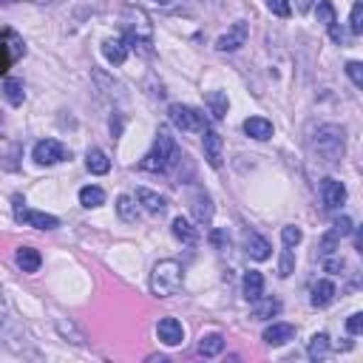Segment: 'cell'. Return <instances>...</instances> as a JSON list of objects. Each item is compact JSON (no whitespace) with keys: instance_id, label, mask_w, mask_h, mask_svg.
<instances>
[{"instance_id":"obj_20","label":"cell","mask_w":363,"mask_h":363,"mask_svg":"<svg viewBox=\"0 0 363 363\" xmlns=\"http://www.w3.org/2000/svg\"><path fill=\"white\" fill-rule=\"evenodd\" d=\"M241 292H244V298H247L250 303L258 301V298L264 295V275L255 272V269H250V272L244 275V281H241Z\"/></svg>"},{"instance_id":"obj_6","label":"cell","mask_w":363,"mask_h":363,"mask_svg":"<svg viewBox=\"0 0 363 363\" xmlns=\"http://www.w3.org/2000/svg\"><path fill=\"white\" fill-rule=\"evenodd\" d=\"M14 218H17L20 224H26V227H34V230H57V227H60V218H57V216L26 207V201H23L20 196L14 199Z\"/></svg>"},{"instance_id":"obj_28","label":"cell","mask_w":363,"mask_h":363,"mask_svg":"<svg viewBox=\"0 0 363 363\" xmlns=\"http://www.w3.org/2000/svg\"><path fill=\"white\" fill-rule=\"evenodd\" d=\"M252 303H255V306H252V315H255V318H264V320L281 312V303H278L275 298H264V295H261V298L252 301Z\"/></svg>"},{"instance_id":"obj_17","label":"cell","mask_w":363,"mask_h":363,"mask_svg":"<svg viewBox=\"0 0 363 363\" xmlns=\"http://www.w3.org/2000/svg\"><path fill=\"white\" fill-rule=\"evenodd\" d=\"M244 133H247L250 139L267 142V139L272 136V122L264 119V116H250V119H244Z\"/></svg>"},{"instance_id":"obj_40","label":"cell","mask_w":363,"mask_h":363,"mask_svg":"<svg viewBox=\"0 0 363 363\" xmlns=\"http://www.w3.org/2000/svg\"><path fill=\"white\" fill-rule=\"evenodd\" d=\"M11 62H14V54H11V48H9V45L0 40V74H6Z\"/></svg>"},{"instance_id":"obj_31","label":"cell","mask_w":363,"mask_h":363,"mask_svg":"<svg viewBox=\"0 0 363 363\" xmlns=\"http://www.w3.org/2000/svg\"><path fill=\"white\" fill-rule=\"evenodd\" d=\"M0 40H3V43H6V45L11 48V54H14V60L26 54V43H23V40H20V37H17V34H14L11 28H6V31L0 34Z\"/></svg>"},{"instance_id":"obj_39","label":"cell","mask_w":363,"mask_h":363,"mask_svg":"<svg viewBox=\"0 0 363 363\" xmlns=\"http://www.w3.org/2000/svg\"><path fill=\"white\" fill-rule=\"evenodd\" d=\"M267 9L278 17H289V0H267Z\"/></svg>"},{"instance_id":"obj_41","label":"cell","mask_w":363,"mask_h":363,"mask_svg":"<svg viewBox=\"0 0 363 363\" xmlns=\"http://www.w3.org/2000/svg\"><path fill=\"white\" fill-rule=\"evenodd\" d=\"M210 241H213L218 250H224V247L230 244V238H227V233H224V230H213V233H210Z\"/></svg>"},{"instance_id":"obj_14","label":"cell","mask_w":363,"mask_h":363,"mask_svg":"<svg viewBox=\"0 0 363 363\" xmlns=\"http://www.w3.org/2000/svg\"><path fill=\"white\" fill-rule=\"evenodd\" d=\"M244 250H247V255H250L252 261H267V258L272 255L269 241H267L264 235L252 233V230H247V233H244Z\"/></svg>"},{"instance_id":"obj_16","label":"cell","mask_w":363,"mask_h":363,"mask_svg":"<svg viewBox=\"0 0 363 363\" xmlns=\"http://www.w3.org/2000/svg\"><path fill=\"white\" fill-rule=\"evenodd\" d=\"M170 230H173V235L182 241V244H187V247H196L199 244V227H193V221L190 218H184V216H176L173 218V224H170Z\"/></svg>"},{"instance_id":"obj_32","label":"cell","mask_w":363,"mask_h":363,"mask_svg":"<svg viewBox=\"0 0 363 363\" xmlns=\"http://www.w3.org/2000/svg\"><path fill=\"white\" fill-rule=\"evenodd\" d=\"M337 244H340L337 233H335V230H329V233H326V235L320 238V244H318V255H320V258H326V255H335Z\"/></svg>"},{"instance_id":"obj_30","label":"cell","mask_w":363,"mask_h":363,"mask_svg":"<svg viewBox=\"0 0 363 363\" xmlns=\"http://www.w3.org/2000/svg\"><path fill=\"white\" fill-rule=\"evenodd\" d=\"M315 17H318V23H320L323 28H329L332 23H337V20H335V6H332V0H318Z\"/></svg>"},{"instance_id":"obj_15","label":"cell","mask_w":363,"mask_h":363,"mask_svg":"<svg viewBox=\"0 0 363 363\" xmlns=\"http://www.w3.org/2000/svg\"><path fill=\"white\" fill-rule=\"evenodd\" d=\"M295 337V326L292 323H269L267 329H264V335H261V340L267 343V346H284V343H289Z\"/></svg>"},{"instance_id":"obj_9","label":"cell","mask_w":363,"mask_h":363,"mask_svg":"<svg viewBox=\"0 0 363 363\" xmlns=\"http://www.w3.org/2000/svg\"><path fill=\"white\" fill-rule=\"evenodd\" d=\"M318 193H320V201H323L326 210H337V207L346 201V187H343V182H340V179H332V176H326V179L320 182Z\"/></svg>"},{"instance_id":"obj_37","label":"cell","mask_w":363,"mask_h":363,"mask_svg":"<svg viewBox=\"0 0 363 363\" xmlns=\"http://www.w3.org/2000/svg\"><path fill=\"white\" fill-rule=\"evenodd\" d=\"M332 230L337 233V238H343V235H349L354 227H352V218H346V216H340V218H335V224H332Z\"/></svg>"},{"instance_id":"obj_7","label":"cell","mask_w":363,"mask_h":363,"mask_svg":"<svg viewBox=\"0 0 363 363\" xmlns=\"http://www.w3.org/2000/svg\"><path fill=\"white\" fill-rule=\"evenodd\" d=\"M31 156H34L37 164H60V162L68 159V147L62 142H57V139H40L34 145Z\"/></svg>"},{"instance_id":"obj_21","label":"cell","mask_w":363,"mask_h":363,"mask_svg":"<svg viewBox=\"0 0 363 363\" xmlns=\"http://www.w3.org/2000/svg\"><path fill=\"white\" fill-rule=\"evenodd\" d=\"M329 352H332V340H329V335H326V332H315L312 340H309V346H306V354H309L312 360H323Z\"/></svg>"},{"instance_id":"obj_12","label":"cell","mask_w":363,"mask_h":363,"mask_svg":"<svg viewBox=\"0 0 363 363\" xmlns=\"http://www.w3.org/2000/svg\"><path fill=\"white\" fill-rule=\"evenodd\" d=\"M190 210H193V218L199 224H210L213 221V199H210V193L196 187L193 196H190Z\"/></svg>"},{"instance_id":"obj_24","label":"cell","mask_w":363,"mask_h":363,"mask_svg":"<svg viewBox=\"0 0 363 363\" xmlns=\"http://www.w3.org/2000/svg\"><path fill=\"white\" fill-rule=\"evenodd\" d=\"M221 349H224V335H218V332L201 335V340H199V354L216 357V354H221Z\"/></svg>"},{"instance_id":"obj_11","label":"cell","mask_w":363,"mask_h":363,"mask_svg":"<svg viewBox=\"0 0 363 363\" xmlns=\"http://www.w3.org/2000/svg\"><path fill=\"white\" fill-rule=\"evenodd\" d=\"M201 147H204L207 164L210 167H221V159H224V139H221V133H216V130L207 128L201 133Z\"/></svg>"},{"instance_id":"obj_18","label":"cell","mask_w":363,"mask_h":363,"mask_svg":"<svg viewBox=\"0 0 363 363\" xmlns=\"http://www.w3.org/2000/svg\"><path fill=\"white\" fill-rule=\"evenodd\" d=\"M14 264H17L23 272H37L40 264H43V255H40V250H34V247H17Z\"/></svg>"},{"instance_id":"obj_3","label":"cell","mask_w":363,"mask_h":363,"mask_svg":"<svg viewBox=\"0 0 363 363\" xmlns=\"http://www.w3.org/2000/svg\"><path fill=\"white\" fill-rule=\"evenodd\" d=\"M182 284H184V269H182V264L173 261V258L159 261V264L153 267V272H150V292H153L156 298H170V295H176V292L182 289Z\"/></svg>"},{"instance_id":"obj_13","label":"cell","mask_w":363,"mask_h":363,"mask_svg":"<svg viewBox=\"0 0 363 363\" xmlns=\"http://www.w3.org/2000/svg\"><path fill=\"white\" fill-rule=\"evenodd\" d=\"M136 204H142V210H147L150 216H164L167 210V199L159 196L156 190H147V187H136Z\"/></svg>"},{"instance_id":"obj_22","label":"cell","mask_w":363,"mask_h":363,"mask_svg":"<svg viewBox=\"0 0 363 363\" xmlns=\"http://www.w3.org/2000/svg\"><path fill=\"white\" fill-rule=\"evenodd\" d=\"M204 105H207V111L213 113V119H224V116H227V108H230L224 91H210V94L204 96Z\"/></svg>"},{"instance_id":"obj_38","label":"cell","mask_w":363,"mask_h":363,"mask_svg":"<svg viewBox=\"0 0 363 363\" xmlns=\"http://www.w3.org/2000/svg\"><path fill=\"white\" fill-rule=\"evenodd\" d=\"M346 332H349V335H360V332H363V312L349 315V320H346Z\"/></svg>"},{"instance_id":"obj_34","label":"cell","mask_w":363,"mask_h":363,"mask_svg":"<svg viewBox=\"0 0 363 363\" xmlns=\"http://www.w3.org/2000/svg\"><path fill=\"white\" fill-rule=\"evenodd\" d=\"M301 238H303V233H301V227H295V224H286V227L281 230L284 247H295V244H301Z\"/></svg>"},{"instance_id":"obj_25","label":"cell","mask_w":363,"mask_h":363,"mask_svg":"<svg viewBox=\"0 0 363 363\" xmlns=\"http://www.w3.org/2000/svg\"><path fill=\"white\" fill-rule=\"evenodd\" d=\"M116 213H119V218L128 221V224L139 221V204H136V199H133V196H119V199H116Z\"/></svg>"},{"instance_id":"obj_43","label":"cell","mask_w":363,"mask_h":363,"mask_svg":"<svg viewBox=\"0 0 363 363\" xmlns=\"http://www.w3.org/2000/svg\"><path fill=\"white\" fill-rule=\"evenodd\" d=\"M150 3H153V6H162V9H170L176 0H150Z\"/></svg>"},{"instance_id":"obj_1","label":"cell","mask_w":363,"mask_h":363,"mask_svg":"<svg viewBox=\"0 0 363 363\" xmlns=\"http://www.w3.org/2000/svg\"><path fill=\"white\" fill-rule=\"evenodd\" d=\"M179 159H182V153H179V147H176V139L170 136L167 128H159L156 142H153V147L145 153V159L139 162V167H142V170H150V173H164V170H170L173 164H179Z\"/></svg>"},{"instance_id":"obj_27","label":"cell","mask_w":363,"mask_h":363,"mask_svg":"<svg viewBox=\"0 0 363 363\" xmlns=\"http://www.w3.org/2000/svg\"><path fill=\"white\" fill-rule=\"evenodd\" d=\"M79 204L82 207H99V204H105V190L102 187H96V184H85L82 190H79Z\"/></svg>"},{"instance_id":"obj_45","label":"cell","mask_w":363,"mask_h":363,"mask_svg":"<svg viewBox=\"0 0 363 363\" xmlns=\"http://www.w3.org/2000/svg\"><path fill=\"white\" fill-rule=\"evenodd\" d=\"M31 3H37V6H60L62 0H31Z\"/></svg>"},{"instance_id":"obj_35","label":"cell","mask_w":363,"mask_h":363,"mask_svg":"<svg viewBox=\"0 0 363 363\" xmlns=\"http://www.w3.org/2000/svg\"><path fill=\"white\" fill-rule=\"evenodd\" d=\"M292 269H295V255H292V247H286L281 252V261H278V275L286 278V275H292Z\"/></svg>"},{"instance_id":"obj_8","label":"cell","mask_w":363,"mask_h":363,"mask_svg":"<svg viewBox=\"0 0 363 363\" xmlns=\"http://www.w3.org/2000/svg\"><path fill=\"white\" fill-rule=\"evenodd\" d=\"M247 37H250V26L244 20H235L218 40H216V48L221 54H230V51H238L241 45H247Z\"/></svg>"},{"instance_id":"obj_10","label":"cell","mask_w":363,"mask_h":363,"mask_svg":"<svg viewBox=\"0 0 363 363\" xmlns=\"http://www.w3.org/2000/svg\"><path fill=\"white\" fill-rule=\"evenodd\" d=\"M156 337L164 343V346H182L184 343V326H182V320H176V318H162L159 323H156Z\"/></svg>"},{"instance_id":"obj_46","label":"cell","mask_w":363,"mask_h":363,"mask_svg":"<svg viewBox=\"0 0 363 363\" xmlns=\"http://www.w3.org/2000/svg\"><path fill=\"white\" fill-rule=\"evenodd\" d=\"M204 3H207V0H204Z\"/></svg>"},{"instance_id":"obj_36","label":"cell","mask_w":363,"mask_h":363,"mask_svg":"<svg viewBox=\"0 0 363 363\" xmlns=\"http://www.w3.org/2000/svg\"><path fill=\"white\" fill-rule=\"evenodd\" d=\"M346 74H349V79H352L357 88H363V65H360L357 60L346 62Z\"/></svg>"},{"instance_id":"obj_26","label":"cell","mask_w":363,"mask_h":363,"mask_svg":"<svg viewBox=\"0 0 363 363\" xmlns=\"http://www.w3.org/2000/svg\"><path fill=\"white\" fill-rule=\"evenodd\" d=\"M85 164H88V170L96 173V176H102V173L111 170V162H108V156H105L99 147H91V150L85 153Z\"/></svg>"},{"instance_id":"obj_5","label":"cell","mask_w":363,"mask_h":363,"mask_svg":"<svg viewBox=\"0 0 363 363\" xmlns=\"http://www.w3.org/2000/svg\"><path fill=\"white\" fill-rule=\"evenodd\" d=\"M167 119H170V125H173L176 130H182V133H204V130H207V116H204L199 108H193V105L173 102V105L167 108Z\"/></svg>"},{"instance_id":"obj_2","label":"cell","mask_w":363,"mask_h":363,"mask_svg":"<svg viewBox=\"0 0 363 363\" xmlns=\"http://www.w3.org/2000/svg\"><path fill=\"white\" fill-rule=\"evenodd\" d=\"M312 147H315V156L323 162V164H337L346 153V130L343 125H320L312 136Z\"/></svg>"},{"instance_id":"obj_44","label":"cell","mask_w":363,"mask_h":363,"mask_svg":"<svg viewBox=\"0 0 363 363\" xmlns=\"http://www.w3.org/2000/svg\"><path fill=\"white\" fill-rule=\"evenodd\" d=\"M3 318H6V298H3V289H0V323H3Z\"/></svg>"},{"instance_id":"obj_23","label":"cell","mask_w":363,"mask_h":363,"mask_svg":"<svg viewBox=\"0 0 363 363\" xmlns=\"http://www.w3.org/2000/svg\"><path fill=\"white\" fill-rule=\"evenodd\" d=\"M312 306H329L335 301V284L332 281H318L312 286Z\"/></svg>"},{"instance_id":"obj_33","label":"cell","mask_w":363,"mask_h":363,"mask_svg":"<svg viewBox=\"0 0 363 363\" xmlns=\"http://www.w3.org/2000/svg\"><path fill=\"white\" fill-rule=\"evenodd\" d=\"M349 31H352V34H363V3H354V6H352Z\"/></svg>"},{"instance_id":"obj_42","label":"cell","mask_w":363,"mask_h":363,"mask_svg":"<svg viewBox=\"0 0 363 363\" xmlns=\"http://www.w3.org/2000/svg\"><path fill=\"white\" fill-rule=\"evenodd\" d=\"M295 9H298V11H309V9H312V0H298Z\"/></svg>"},{"instance_id":"obj_4","label":"cell","mask_w":363,"mask_h":363,"mask_svg":"<svg viewBox=\"0 0 363 363\" xmlns=\"http://www.w3.org/2000/svg\"><path fill=\"white\" fill-rule=\"evenodd\" d=\"M122 26L133 43H150L153 40V23H150L147 11L136 3H128L122 9Z\"/></svg>"},{"instance_id":"obj_19","label":"cell","mask_w":363,"mask_h":363,"mask_svg":"<svg viewBox=\"0 0 363 363\" xmlns=\"http://www.w3.org/2000/svg\"><path fill=\"white\" fill-rule=\"evenodd\" d=\"M102 57H105L111 65H122V62L128 60V48H125L122 40L108 37V40H102Z\"/></svg>"},{"instance_id":"obj_29","label":"cell","mask_w":363,"mask_h":363,"mask_svg":"<svg viewBox=\"0 0 363 363\" xmlns=\"http://www.w3.org/2000/svg\"><path fill=\"white\" fill-rule=\"evenodd\" d=\"M3 96L11 102V105H23V99H26V88H23V82L20 79H6L3 82Z\"/></svg>"}]
</instances>
